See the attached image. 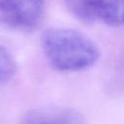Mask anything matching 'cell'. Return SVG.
Returning <instances> with one entry per match:
<instances>
[{
	"label": "cell",
	"instance_id": "6da1fadb",
	"mask_svg": "<svg viewBox=\"0 0 124 124\" xmlns=\"http://www.w3.org/2000/svg\"><path fill=\"white\" fill-rule=\"evenodd\" d=\"M41 45L48 63L61 72L90 68L100 56L95 43L84 34L70 28H50L44 32Z\"/></svg>",
	"mask_w": 124,
	"mask_h": 124
},
{
	"label": "cell",
	"instance_id": "7a4b0ae2",
	"mask_svg": "<svg viewBox=\"0 0 124 124\" xmlns=\"http://www.w3.org/2000/svg\"><path fill=\"white\" fill-rule=\"evenodd\" d=\"M46 11L45 0H0V19L21 30L40 25Z\"/></svg>",
	"mask_w": 124,
	"mask_h": 124
},
{
	"label": "cell",
	"instance_id": "3957f363",
	"mask_svg": "<svg viewBox=\"0 0 124 124\" xmlns=\"http://www.w3.org/2000/svg\"><path fill=\"white\" fill-rule=\"evenodd\" d=\"M69 12L78 20H96L110 26L121 23V0H64Z\"/></svg>",
	"mask_w": 124,
	"mask_h": 124
},
{
	"label": "cell",
	"instance_id": "277c9868",
	"mask_svg": "<svg viewBox=\"0 0 124 124\" xmlns=\"http://www.w3.org/2000/svg\"><path fill=\"white\" fill-rule=\"evenodd\" d=\"M18 124H87L81 113L67 108L49 107L29 110Z\"/></svg>",
	"mask_w": 124,
	"mask_h": 124
},
{
	"label": "cell",
	"instance_id": "5b68a950",
	"mask_svg": "<svg viewBox=\"0 0 124 124\" xmlns=\"http://www.w3.org/2000/svg\"><path fill=\"white\" fill-rule=\"evenodd\" d=\"M16 72V63L8 48L0 46V87L8 83Z\"/></svg>",
	"mask_w": 124,
	"mask_h": 124
},
{
	"label": "cell",
	"instance_id": "8992f818",
	"mask_svg": "<svg viewBox=\"0 0 124 124\" xmlns=\"http://www.w3.org/2000/svg\"><path fill=\"white\" fill-rule=\"evenodd\" d=\"M120 17H121V22L124 23V0H121V14H120Z\"/></svg>",
	"mask_w": 124,
	"mask_h": 124
}]
</instances>
